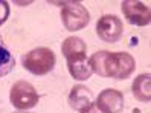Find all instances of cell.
Segmentation results:
<instances>
[{
	"label": "cell",
	"mask_w": 151,
	"mask_h": 113,
	"mask_svg": "<svg viewBox=\"0 0 151 113\" xmlns=\"http://www.w3.org/2000/svg\"><path fill=\"white\" fill-rule=\"evenodd\" d=\"M88 63L95 73L114 80H127L136 69L134 58L127 52L99 50L90 57Z\"/></svg>",
	"instance_id": "6da1fadb"
},
{
	"label": "cell",
	"mask_w": 151,
	"mask_h": 113,
	"mask_svg": "<svg viewBox=\"0 0 151 113\" xmlns=\"http://www.w3.org/2000/svg\"><path fill=\"white\" fill-rule=\"evenodd\" d=\"M55 66V54L49 48H37L23 55V67L32 75L43 76Z\"/></svg>",
	"instance_id": "7a4b0ae2"
},
{
	"label": "cell",
	"mask_w": 151,
	"mask_h": 113,
	"mask_svg": "<svg viewBox=\"0 0 151 113\" xmlns=\"http://www.w3.org/2000/svg\"><path fill=\"white\" fill-rule=\"evenodd\" d=\"M61 20L64 28L70 32H75L86 28L90 22V15L86 6L79 2H63L61 3Z\"/></svg>",
	"instance_id": "3957f363"
},
{
	"label": "cell",
	"mask_w": 151,
	"mask_h": 113,
	"mask_svg": "<svg viewBox=\"0 0 151 113\" xmlns=\"http://www.w3.org/2000/svg\"><path fill=\"white\" fill-rule=\"evenodd\" d=\"M38 93L37 89L28 81H17L9 92V101L17 110H29L38 104Z\"/></svg>",
	"instance_id": "277c9868"
},
{
	"label": "cell",
	"mask_w": 151,
	"mask_h": 113,
	"mask_svg": "<svg viewBox=\"0 0 151 113\" xmlns=\"http://www.w3.org/2000/svg\"><path fill=\"white\" fill-rule=\"evenodd\" d=\"M96 34L105 43H116L124 34L122 20L116 15H102L96 23Z\"/></svg>",
	"instance_id": "5b68a950"
},
{
	"label": "cell",
	"mask_w": 151,
	"mask_h": 113,
	"mask_svg": "<svg viewBox=\"0 0 151 113\" xmlns=\"http://www.w3.org/2000/svg\"><path fill=\"white\" fill-rule=\"evenodd\" d=\"M122 14L125 15L128 23L134 26H147L151 22V11L150 8L137 0H125L121 5Z\"/></svg>",
	"instance_id": "8992f818"
},
{
	"label": "cell",
	"mask_w": 151,
	"mask_h": 113,
	"mask_svg": "<svg viewBox=\"0 0 151 113\" xmlns=\"http://www.w3.org/2000/svg\"><path fill=\"white\" fill-rule=\"evenodd\" d=\"M95 106L102 113H121L124 110V95L119 90L105 89L98 95Z\"/></svg>",
	"instance_id": "52a82bcc"
},
{
	"label": "cell",
	"mask_w": 151,
	"mask_h": 113,
	"mask_svg": "<svg viewBox=\"0 0 151 113\" xmlns=\"http://www.w3.org/2000/svg\"><path fill=\"white\" fill-rule=\"evenodd\" d=\"M95 96L90 89H87L86 86H73L72 90L69 93V106L76 112H81L86 107H88L90 104H93Z\"/></svg>",
	"instance_id": "ba28073f"
},
{
	"label": "cell",
	"mask_w": 151,
	"mask_h": 113,
	"mask_svg": "<svg viewBox=\"0 0 151 113\" xmlns=\"http://www.w3.org/2000/svg\"><path fill=\"white\" fill-rule=\"evenodd\" d=\"M67 69H69V73L72 75L73 80H78V81H87L93 73L90 63H88V58L86 55L69 58L67 60Z\"/></svg>",
	"instance_id": "9c48e42d"
},
{
	"label": "cell",
	"mask_w": 151,
	"mask_h": 113,
	"mask_svg": "<svg viewBox=\"0 0 151 113\" xmlns=\"http://www.w3.org/2000/svg\"><path fill=\"white\" fill-rule=\"evenodd\" d=\"M131 92L134 98L140 102H150L151 101V75L142 73L139 75L131 86Z\"/></svg>",
	"instance_id": "30bf717a"
},
{
	"label": "cell",
	"mask_w": 151,
	"mask_h": 113,
	"mask_svg": "<svg viewBox=\"0 0 151 113\" xmlns=\"http://www.w3.org/2000/svg\"><path fill=\"white\" fill-rule=\"evenodd\" d=\"M61 52L66 57V60H69V58L86 55L87 46L79 37H67L63 41V45H61Z\"/></svg>",
	"instance_id": "8fae6325"
},
{
	"label": "cell",
	"mask_w": 151,
	"mask_h": 113,
	"mask_svg": "<svg viewBox=\"0 0 151 113\" xmlns=\"http://www.w3.org/2000/svg\"><path fill=\"white\" fill-rule=\"evenodd\" d=\"M14 67H15V60L12 57V52L8 49L2 35H0V78L11 73Z\"/></svg>",
	"instance_id": "7c38bea8"
},
{
	"label": "cell",
	"mask_w": 151,
	"mask_h": 113,
	"mask_svg": "<svg viewBox=\"0 0 151 113\" xmlns=\"http://www.w3.org/2000/svg\"><path fill=\"white\" fill-rule=\"evenodd\" d=\"M8 15H9V5H8V2L2 0L0 2V26L6 22Z\"/></svg>",
	"instance_id": "4fadbf2b"
},
{
	"label": "cell",
	"mask_w": 151,
	"mask_h": 113,
	"mask_svg": "<svg viewBox=\"0 0 151 113\" xmlns=\"http://www.w3.org/2000/svg\"><path fill=\"white\" fill-rule=\"evenodd\" d=\"M81 113H102L99 109H98L95 104H90L88 107H86L84 110H81Z\"/></svg>",
	"instance_id": "5bb4252c"
},
{
	"label": "cell",
	"mask_w": 151,
	"mask_h": 113,
	"mask_svg": "<svg viewBox=\"0 0 151 113\" xmlns=\"http://www.w3.org/2000/svg\"><path fill=\"white\" fill-rule=\"evenodd\" d=\"M133 113H140V110L139 109H134V110H133Z\"/></svg>",
	"instance_id": "9a60e30c"
}]
</instances>
